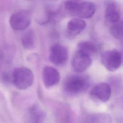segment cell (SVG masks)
Here are the masks:
<instances>
[{"label":"cell","mask_w":123,"mask_h":123,"mask_svg":"<svg viewBox=\"0 0 123 123\" xmlns=\"http://www.w3.org/2000/svg\"><path fill=\"white\" fill-rule=\"evenodd\" d=\"M105 19L107 22L111 25L121 21V12L118 5L114 1H110L106 4Z\"/></svg>","instance_id":"30bf717a"},{"label":"cell","mask_w":123,"mask_h":123,"mask_svg":"<svg viewBox=\"0 0 123 123\" xmlns=\"http://www.w3.org/2000/svg\"><path fill=\"white\" fill-rule=\"evenodd\" d=\"M86 26V22L80 18L70 20L67 25V30L69 35L75 36L82 32Z\"/></svg>","instance_id":"8fae6325"},{"label":"cell","mask_w":123,"mask_h":123,"mask_svg":"<svg viewBox=\"0 0 123 123\" xmlns=\"http://www.w3.org/2000/svg\"><path fill=\"white\" fill-rule=\"evenodd\" d=\"M43 81L45 86L50 88L57 85L60 80V75L58 71L55 68L46 66L42 73Z\"/></svg>","instance_id":"ba28073f"},{"label":"cell","mask_w":123,"mask_h":123,"mask_svg":"<svg viewBox=\"0 0 123 123\" xmlns=\"http://www.w3.org/2000/svg\"><path fill=\"white\" fill-rule=\"evenodd\" d=\"M100 61L102 65L108 70L114 71L118 69L122 64V54L116 49L107 50L101 54Z\"/></svg>","instance_id":"277c9868"},{"label":"cell","mask_w":123,"mask_h":123,"mask_svg":"<svg viewBox=\"0 0 123 123\" xmlns=\"http://www.w3.org/2000/svg\"><path fill=\"white\" fill-rule=\"evenodd\" d=\"M68 51L66 47L56 43L51 46L49 52V60L54 65L61 66L64 65L68 60Z\"/></svg>","instance_id":"8992f818"},{"label":"cell","mask_w":123,"mask_h":123,"mask_svg":"<svg viewBox=\"0 0 123 123\" xmlns=\"http://www.w3.org/2000/svg\"><path fill=\"white\" fill-rule=\"evenodd\" d=\"M23 47L27 49H32L35 45V35L32 30H28L24 33L21 37Z\"/></svg>","instance_id":"5bb4252c"},{"label":"cell","mask_w":123,"mask_h":123,"mask_svg":"<svg viewBox=\"0 0 123 123\" xmlns=\"http://www.w3.org/2000/svg\"><path fill=\"white\" fill-rule=\"evenodd\" d=\"M90 84L87 76L79 74L70 75L65 79L64 88L71 95H76L85 91Z\"/></svg>","instance_id":"7a4b0ae2"},{"label":"cell","mask_w":123,"mask_h":123,"mask_svg":"<svg viewBox=\"0 0 123 123\" xmlns=\"http://www.w3.org/2000/svg\"><path fill=\"white\" fill-rule=\"evenodd\" d=\"M92 62V58L76 51L72 60V66L76 72L82 73L90 67Z\"/></svg>","instance_id":"52a82bcc"},{"label":"cell","mask_w":123,"mask_h":123,"mask_svg":"<svg viewBox=\"0 0 123 123\" xmlns=\"http://www.w3.org/2000/svg\"><path fill=\"white\" fill-rule=\"evenodd\" d=\"M111 35L116 39H120L122 37V22L112 24L110 25Z\"/></svg>","instance_id":"9a60e30c"},{"label":"cell","mask_w":123,"mask_h":123,"mask_svg":"<svg viewBox=\"0 0 123 123\" xmlns=\"http://www.w3.org/2000/svg\"><path fill=\"white\" fill-rule=\"evenodd\" d=\"M33 82V73L27 67H18L12 74V83L18 89H26L31 86Z\"/></svg>","instance_id":"3957f363"},{"label":"cell","mask_w":123,"mask_h":123,"mask_svg":"<svg viewBox=\"0 0 123 123\" xmlns=\"http://www.w3.org/2000/svg\"><path fill=\"white\" fill-rule=\"evenodd\" d=\"M31 22V16L30 12L25 10H21L14 12L10 19L11 27L16 30L26 29Z\"/></svg>","instance_id":"5b68a950"},{"label":"cell","mask_w":123,"mask_h":123,"mask_svg":"<svg viewBox=\"0 0 123 123\" xmlns=\"http://www.w3.org/2000/svg\"><path fill=\"white\" fill-rule=\"evenodd\" d=\"M77 51L85 54L92 58V56L97 53L98 49L94 43L89 41H82L78 44Z\"/></svg>","instance_id":"4fadbf2b"},{"label":"cell","mask_w":123,"mask_h":123,"mask_svg":"<svg viewBox=\"0 0 123 123\" xmlns=\"http://www.w3.org/2000/svg\"><path fill=\"white\" fill-rule=\"evenodd\" d=\"M64 6L71 13L82 18L91 17L96 11L95 5L89 1H66Z\"/></svg>","instance_id":"6da1fadb"},{"label":"cell","mask_w":123,"mask_h":123,"mask_svg":"<svg viewBox=\"0 0 123 123\" xmlns=\"http://www.w3.org/2000/svg\"><path fill=\"white\" fill-rule=\"evenodd\" d=\"M1 79L5 83H12V74H10L8 73H3L1 76Z\"/></svg>","instance_id":"2e32d148"},{"label":"cell","mask_w":123,"mask_h":123,"mask_svg":"<svg viewBox=\"0 0 123 123\" xmlns=\"http://www.w3.org/2000/svg\"><path fill=\"white\" fill-rule=\"evenodd\" d=\"M111 89L110 86L105 83H100L95 86L90 91V95L102 102L109 100L111 96Z\"/></svg>","instance_id":"9c48e42d"},{"label":"cell","mask_w":123,"mask_h":123,"mask_svg":"<svg viewBox=\"0 0 123 123\" xmlns=\"http://www.w3.org/2000/svg\"><path fill=\"white\" fill-rule=\"evenodd\" d=\"M44 118V113L37 105L32 106L28 110L27 122L28 123H42Z\"/></svg>","instance_id":"7c38bea8"}]
</instances>
